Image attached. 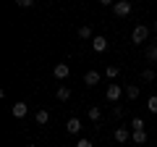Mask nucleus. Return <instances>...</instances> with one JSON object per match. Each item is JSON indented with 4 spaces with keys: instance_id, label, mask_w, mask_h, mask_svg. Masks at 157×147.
I'll use <instances>...</instances> for the list:
<instances>
[{
    "instance_id": "nucleus-4",
    "label": "nucleus",
    "mask_w": 157,
    "mask_h": 147,
    "mask_svg": "<svg viewBox=\"0 0 157 147\" xmlns=\"http://www.w3.org/2000/svg\"><path fill=\"white\" fill-rule=\"evenodd\" d=\"M11 113H13V118H24V116L29 113V105L26 102H16V105L11 108Z\"/></svg>"
},
{
    "instance_id": "nucleus-11",
    "label": "nucleus",
    "mask_w": 157,
    "mask_h": 147,
    "mask_svg": "<svg viewBox=\"0 0 157 147\" xmlns=\"http://www.w3.org/2000/svg\"><path fill=\"white\" fill-rule=\"evenodd\" d=\"M126 97H128V100H136V97H139V87L128 84V87H126Z\"/></svg>"
},
{
    "instance_id": "nucleus-3",
    "label": "nucleus",
    "mask_w": 157,
    "mask_h": 147,
    "mask_svg": "<svg viewBox=\"0 0 157 147\" xmlns=\"http://www.w3.org/2000/svg\"><path fill=\"white\" fill-rule=\"evenodd\" d=\"M52 74H55V79H68V74H71V68H68V63H58L55 68H52Z\"/></svg>"
},
{
    "instance_id": "nucleus-18",
    "label": "nucleus",
    "mask_w": 157,
    "mask_h": 147,
    "mask_svg": "<svg viewBox=\"0 0 157 147\" xmlns=\"http://www.w3.org/2000/svg\"><path fill=\"white\" fill-rule=\"evenodd\" d=\"M147 108H149L152 113H157V95H155V97H149V102H147Z\"/></svg>"
},
{
    "instance_id": "nucleus-12",
    "label": "nucleus",
    "mask_w": 157,
    "mask_h": 147,
    "mask_svg": "<svg viewBox=\"0 0 157 147\" xmlns=\"http://www.w3.org/2000/svg\"><path fill=\"white\" fill-rule=\"evenodd\" d=\"M68 97H71V89H68V87H58V100L66 102Z\"/></svg>"
},
{
    "instance_id": "nucleus-23",
    "label": "nucleus",
    "mask_w": 157,
    "mask_h": 147,
    "mask_svg": "<svg viewBox=\"0 0 157 147\" xmlns=\"http://www.w3.org/2000/svg\"><path fill=\"white\" fill-rule=\"evenodd\" d=\"M76 147H94V145H92L89 139H78V145H76Z\"/></svg>"
},
{
    "instance_id": "nucleus-10",
    "label": "nucleus",
    "mask_w": 157,
    "mask_h": 147,
    "mask_svg": "<svg viewBox=\"0 0 157 147\" xmlns=\"http://www.w3.org/2000/svg\"><path fill=\"white\" fill-rule=\"evenodd\" d=\"M97 81H100V74H97V71H86V76H84V84H86V87H94Z\"/></svg>"
},
{
    "instance_id": "nucleus-6",
    "label": "nucleus",
    "mask_w": 157,
    "mask_h": 147,
    "mask_svg": "<svg viewBox=\"0 0 157 147\" xmlns=\"http://www.w3.org/2000/svg\"><path fill=\"white\" fill-rule=\"evenodd\" d=\"M81 129H84V126H81V121H78V118H68V124H66V131H68V134H78Z\"/></svg>"
},
{
    "instance_id": "nucleus-22",
    "label": "nucleus",
    "mask_w": 157,
    "mask_h": 147,
    "mask_svg": "<svg viewBox=\"0 0 157 147\" xmlns=\"http://www.w3.org/2000/svg\"><path fill=\"white\" fill-rule=\"evenodd\" d=\"M113 116H115V118H121V116H123V108L115 105V108H113Z\"/></svg>"
},
{
    "instance_id": "nucleus-17",
    "label": "nucleus",
    "mask_w": 157,
    "mask_h": 147,
    "mask_svg": "<svg viewBox=\"0 0 157 147\" xmlns=\"http://www.w3.org/2000/svg\"><path fill=\"white\" fill-rule=\"evenodd\" d=\"M100 116H102L100 108H89V118H92V121H100Z\"/></svg>"
},
{
    "instance_id": "nucleus-16",
    "label": "nucleus",
    "mask_w": 157,
    "mask_h": 147,
    "mask_svg": "<svg viewBox=\"0 0 157 147\" xmlns=\"http://www.w3.org/2000/svg\"><path fill=\"white\" fill-rule=\"evenodd\" d=\"M141 79H144V81H152V79H155V71H152V68H144V71H141Z\"/></svg>"
},
{
    "instance_id": "nucleus-20",
    "label": "nucleus",
    "mask_w": 157,
    "mask_h": 147,
    "mask_svg": "<svg viewBox=\"0 0 157 147\" xmlns=\"http://www.w3.org/2000/svg\"><path fill=\"white\" fill-rule=\"evenodd\" d=\"M16 6H21V8H32V6H34V0H16Z\"/></svg>"
},
{
    "instance_id": "nucleus-19",
    "label": "nucleus",
    "mask_w": 157,
    "mask_h": 147,
    "mask_svg": "<svg viewBox=\"0 0 157 147\" xmlns=\"http://www.w3.org/2000/svg\"><path fill=\"white\" fill-rule=\"evenodd\" d=\"M107 76H110V79H115V76H118V66H107Z\"/></svg>"
},
{
    "instance_id": "nucleus-24",
    "label": "nucleus",
    "mask_w": 157,
    "mask_h": 147,
    "mask_svg": "<svg viewBox=\"0 0 157 147\" xmlns=\"http://www.w3.org/2000/svg\"><path fill=\"white\" fill-rule=\"evenodd\" d=\"M100 6H115V0H100Z\"/></svg>"
},
{
    "instance_id": "nucleus-1",
    "label": "nucleus",
    "mask_w": 157,
    "mask_h": 147,
    "mask_svg": "<svg viewBox=\"0 0 157 147\" xmlns=\"http://www.w3.org/2000/svg\"><path fill=\"white\" fill-rule=\"evenodd\" d=\"M147 37H149V26H144V24L134 26V32H131V42H134V45H141Z\"/></svg>"
},
{
    "instance_id": "nucleus-21",
    "label": "nucleus",
    "mask_w": 157,
    "mask_h": 147,
    "mask_svg": "<svg viewBox=\"0 0 157 147\" xmlns=\"http://www.w3.org/2000/svg\"><path fill=\"white\" fill-rule=\"evenodd\" d=\"M131 126H134V129H144V121H141V118H134V121H131Z\"/></svg>"
},
{
    "instance_id": "nucleus-14",
    "label": "nucleus",
    "mask_w": 157,
    "mask_h": 147,
    "mask_svg": "<svg viewBox=\"0 0 157 147\" xmlns=\"http://www.w3.org/2000/svg\"><path fill=\"white\" fill-rule=\"evenodd\" d=\"M50 121V113L47 110H37V124H47Z\"/></svg>"
},
{
    "instance_id": "nucleus-5",
    "label": "nucleus",
    "mask_w": 157,
    "mask_h": 147,
    "mask_svg": "<svg viewBox=\"0 0 157 147\" xmlns=\"http://www.w3.org/2000/svg\"><path fill=\"white\" fill-rule=\"evenodd\" d=\"M92 50L94 53H105L107 50V40L105 37H92Z\"/></svg>"
},
{
    "instance_id": "nucleus-9",
    "label": "nucleus",
    "mask_w": 157,
    "mask_h": 147,
    "mask_svg": "<svg viewBox=\"0 0 157 147\" xmlns=\"http://www.w3.org/2000/svg\"><path fill=\"white\" fill-rule=\"evenodd\" d=\"M131 142H136V145H144V142H147V131H144V129H134Z\"/></svg>"
},
{
    "instance_id": "nucleus-13",
    "label": "nucleus",
    "mask_w": 157,
    "mask_h": 147,
    "mask_svg": "<svg viewBox=\"0 0 157 147\" xmlns=\"http://www.w3.org/2000/svg\"><path fill=\"white\" fill-rule=\"evenodd\" d=\"M147 61H157V42L147 47Z\"/></svg>"
},
{
    "instance_id": "nucleus-25",
    "label": "nucleus",
    "mask_w": 157,
    "mask_h": 147,
    "mask_svg": "<svg viewBox=\"0 0 157 147\" xmlns=\"http://www.w3.org/2000/svg\"><path fill=\"white\" fill-rule=\"evenodd\" d=\"M152 29H155V32H157V21H155V26H152Z\"/></svg>"
},
{
    "instance_id": "nucleus-7",
    "label": "nucleus",
    "mask_w": 157,
    "mask_h": 147,
    "mask_svg": "<svg viewBox=\"0 0 157 147\" xmlns=\"http://www.w3.org/2000/svg\"><path fill=\"white\" fill-rule=\"evenodd\" d=\"M105 95H107V100H110V102H115L118 97H121V84H110Z\"/></svg>"
},
{
    "instance_id": "nucleus-2",
    "label": "nucleus",
    "mask_w": 157,
    "mask_h": 147,
    "mask_svg": "<svg viewBox=\"0 0 157 147\" xmlns=\"http://www.w3.org/2000/svg\"><path fill=\"white\" fill-rule=\"evenodd\" d=\"M113 13H115L118 18L128 16V13H131V3H128V0H118L115 6H113Z\"/></svg>"
},
{
    "instance_id": "nucleus-8",
    "label": "nucleus",
    "mask_w": 157,
    "mask_h": 147,
    "mask_svg": "<svg viewBox=\"0 0 157 147\" xmlns=\"http://www.w3.org/2000/svg\"><path fill=\"white\" fill-rule=\"evenodd\" d=\"M128 139H131L128 129H123V126H121V129H115V142H118V145H123V142H128Z\"/></svg>"
},
{
    "instance_id": "nucleus-15",
    "label": "nucleus",
    "mask_w": 157,
    "mask_h": 147,
    "mask_svg": "<svg viewBox=\"0 0 157 147\" xmlns=\"http://www.w3.org/2000/svg\"><path fill=\"white\" fill-rule=\"evenodd\" d=\"M78 37H81V40H89V37H92V29L89 26H78Z\"/></svg>"
},
{
    "instance_id": "nucleus-26",
    "label": "nucleus",
    "mask_w": 157,
    "mask_h": 147,
    "mask_svg": "<svg viewBox=\"0 0 157 147\" xmlns=\"http://www.w3.org/2000/svg\"><path fill=\"white\" fill-rule=\"evenodd\" d=\"M26 147H34V145H26Z\"/></svg>"
}]
</instances>
